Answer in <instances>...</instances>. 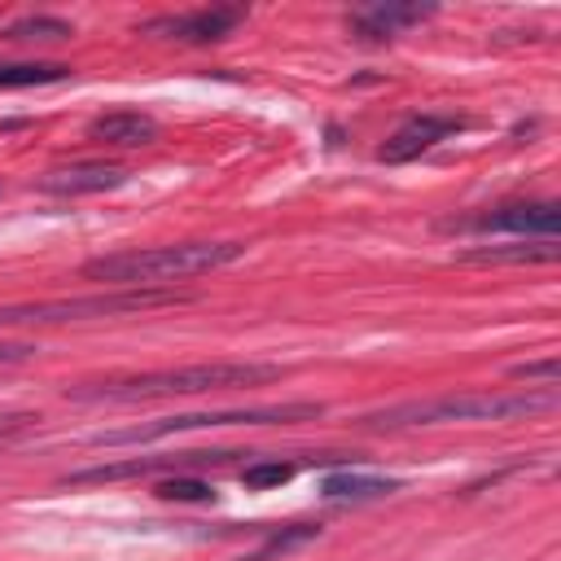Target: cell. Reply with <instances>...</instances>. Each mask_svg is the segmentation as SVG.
Instances as JSON below:
<instances>
[{"mask_svg": "<svg viewBox=\"0 0 561 561\" xmlns=\"http://www.w3.org/2000/svg\"><path fill=\"white\" fill-rule=\"evenodd\" d=\"M75 70L66 61H0V88H39V83H61Z\"/></svg>", "mask_w": 561, "mask_h": 561, "instance_id": "16", "label": "cell"}, {"mask_svg": "<svg viewBox=\"0 0 561 561\" xmlns=\"http://www.w3.org/2000/svg\"><path fill=\"white\" fill-rule=\"evenodd\" d=\"M241 22H245V9L215 4V9H188V13H158L140 22V35L180 39V44H215V39H228Z\"/></svg>", "mask_w": 561, "mask_h": 561, "instance_id": "8", "label": "cell"}, {"mask_svg": "<svg viewBox=\"0 0 561 561\" xmlns=\"http://www.w3.org/2000/svg\"><path fill=\"white\" fill-rule=\"evenodd\" d=\"M557 408V390H513V394H491V390H465V394H434V399H403L377 412H364L355 425L359 430H421V425H451V421H517V416H539Z\"/></svg>", "mask_w": 561, "mask_h": 561, "instance_id": "3", "label": "cell"}, {"mask_svg": "<svg viewBox=\"0 0 561 561\" xmlns=\"http://www.w3.org/2000/svg\"><path fill=\"white\" fill-rule=\"evenodd\" d=\"M35 421H39L35 412H0V447L13 443V438H22V434H31Z\"/></svg>", "mask_w": 561, "mask_h": 561, "instance_id": "21", "label": "cell"}, {"mask_svg": "<svg viewBox=\"0 0 561 561\" xmlns=\"http://www.w3.org/2000/svg\"><path fill=\"white\" fill-rule=\"evenodd\" d=\"M320 535V526H311V522H294V526H280V530H267V539L245 557V561H272V557H285V552H294V548H302V543H311Z\"/></svg>", "mask_w": 561, "mask_h": 561, "instance_id": "17", "label": "cell"}, {"mask_svg": "<svg viewBox=\"0 0 561 561\" xmlns=\"http://www.w3.org/2000/svg\"><path fill=\"white\" fill-rule=\"evenodd\" d=\"M241 451H175V456H127L110 465H88L66 473V486H88V482H123V478H145V473H197V469H219L232 465Z\"/></svg>", "mask_w": 561, "mask_h": 561, "instance_id": "6", "label": "cell"}, {"mask_svg": "<svg viewBox=\"0 0 561 561\" xmlns=\"http://www.w3.org/2000/svg\"><path fill=\"white\" fill-rule=\"evenodd\" d=\"M188 302V294L175 289H105L83 298H39V302H9L0 307V329L22 324H70V320H101V316H140L153 307Z\"/></svg>", "mask_w": 561, "mask_h": 561, "instance_id": "5", "label": "cell"}, {"mask_svg": "<svg viewBox=\"0 0 561 561\" xmlns=\"http://www.w3.org/2000/svg\"><path fill=\"white\" fill-rule=\"evenodd\" d=\"M508 377H513V381H543V386L552 390V386H557V377H561V364H557V355H543V359L513 364V368H508Z\"/></svg>", "mask_w": 561, "mask_h": 561, "instance_id": "20", "label": "cell"}, {"mask_svg": "<svg viewBox=\"0 0 561 561\" xmlns=\"http://www.w3.org/2000/svg\"><path fill=\"white\" fill-rule=\"evenodd\" d=\"M390 491H399L394 478H364V473H329L320 482L324 500H377V495H390Z\"/></svg>", "mask_w": 561, "mask_h": 561, "instance_id": "15", "label": "cell"}, {"mask_svg": "<svg viewBox=\"0 0 561 561\" xmlns=\"http://www.w3.org/2000/svg\"><path fill=\"white\" fill-rule=\"evenodd\" d=\"M460 127H465V118H456V114H412L408 123H399L386 136V145L377 149V158L381 162H412V158L430 153L438 140L456 136Z\"/></svg>", "mask_w": 561, "mask_h": 561, "instance_id": "9", "label": "cell"}, {"mask_svg": "<svg viewBox=\"0 0 561 561\" xmlns=\"http://www.w3.org/2000/svg\"><path fill=\"white\" fill-rule=\"evenodd\" d=\"M35 355V342H0V364H22Z\"/></svg>", "mask_w": 561, "mask_h": 561, "instance_id": "22", "label": "cell"}, {"mask_svg": "<svg viewBox=\"0 0 561 561\" xmlns=\"http://www.w3.org/2000/svg\"><path fill=\"white\" fill-rule=\"evenodd\" d=\"M561 254L557 237L539 241H508V245H473L460 254V263H552Z\"/></svg>", "mask_w": 561, "mask_h": 561, "instance_id": "13", "label": "cell"}, {"mask_svg": "<svg viewBox=\"0 0 561 561\" xmlns=\"http://www.w3.org/2000/svg\"><path fill=\"white\" fill-rule=\"evenodd\" d=\"M245 254V241H175V245H145L96 254L79 267L88 280H105L118 289H162L167 280H188L215 267H228Z\"/></svg>", "mask_w": 561, "mask_h": 561, "instance_id": "2", "label": "cell"}, {"mask_svg": "<svg viewBox=\"0 0 561 561\" xmlns=\"http://www.w3.org/2000/svg\"><path fill=\"white\" fill-rule=\"evenodd\" d=\"M162 500H180V504H210L215 500V486L206 478H193V473H171L153 486Z\"/></svg>", "mask_w": 561, "mask_h": 561, "instance_id": "18", "label": "cell"}, {"mask_svg": "<svg viewBox=\"0 0 561 561\" xmlns=\"http://www.w3.org/2000/svg\"><path fill=\"white\" fill-rule=\"evenodd\" d=\"M294 473H298L294 460H250V465L241 469V482H245L250 491H267V486H285Z\"/></svg>", "mask_w": 561, "mask_h": 561, "instance_id": "19", "label": "cell"}, {"mask_svg": "<svg viewBox=\"0 0 561 561\" xmlns=\"http://www.w3.org/2000/svg\"><path fill=\"white\" fill-rule=\"evenodd\" d=\"M127 180V171L118 162H70V167H53L39 188L44 193H57V197H83V193H105V188H118Z\"/></svg>", "mask_w": 561, "mask_h": 561, "instance_id": "12", "label": "cell"}, {"mask_svg": "<svg viewBox=\"0 0 561 561\" xmlns=\"http://www.w3.org/2000/svg\"><path fill=\"white\" fill-rule=\"evenodd\" d=\"M70 35H75V22L53 18V13H31L0 31V39H13V44H53V39H70Z\"/></svg>", "mask_w": 561, "mask_h": 561, "instance_id": "14", "label": "cell"}, {"mask_svg": "<svg viewBox=\"0 0 561 561\" xmlns=\"http://www.w3.org/2000/svg\"><path fill=\"white\" fill-rule=\"evenodd\" d=\"M425 18H434V4H368V9L346 13V31L368 39V44H381V39H394L399 31L425 22Z\"/></svg>", "mask_w": 561, "mask_h": 561, "instance_id": "10", "label": "cell"}, {"mask_svg": "<svg viewBox=\"0 0 561 561\" xmlns=\"http://www.w3.org/2000/svg\"><path fill=\"white\" fill-rule=\"evenodd\" d=\"M316 416H324V403H311V399L215 408V412H175V416H158L145 425H127V430H101V434H92V447H131V443H153V438L184 434V430H224V425H294V421H316Z\"/></svg>", "mask_w": 561, "mask_h": 561, "instance_id": "4", "label": "cell"}, {"mask_svg": "<svg viewBox=\"0 0 561 561\" xmlns=\"http://www.w3.org/2000/svg\"><path fill=\"white\" fill-rule=\"evenodd\" d=\"M280 364H254V359H210V364H184V368H149V373H110L92 381L66 386V399L75 403H140V399H171V394H210V390H254L267 381H280Z\"/></svg>", "mask_w": 561, "mask_h": 561, "instance_id": "1", "label": "cell"}, {"mask_svg": "<svg viewBox=\"0 0 561 561\" xmlns=\"http://www.w3.org/2000/svg\"><path fill=\"white\" fill-rule=\"evenodd\" d=\"M158 136H162V127L145 110H105L88 123V140H101L114 149H140V145H153Z\"/></svg>", "mask_w": 561, "mask_h": 561, "instance_id": "11", "label": "cell"}, {"mask_svg": "<svg viewBox=\"0 0 561 561\" xmlns=\"http://www.w3.org/2000/svg\"><path fill=\"white\" fill-rule=\"evenodd\" d=\"M438 228L443 232H522L526 241H539V237H557L561 206L557 202H504L469 219H443Z\"/></svg>", "mask_w": 561, "mask_h": 561, "instance_id": "7", "label": "cell"}]
</instances>
